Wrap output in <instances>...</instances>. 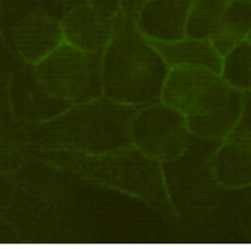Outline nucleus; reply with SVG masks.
<instances>
[{
    "mask_svg": "<svg viewBox=\"0 0 251 249\" xmlns=\"http://www.w3.org/2000/svg\"><path fill=\"white\" fill-rule=\"evenodd\" d=\"M39 80L54 96L72 105L86 103L100 94V77L96 56L63 42L35 65Z\"/></svg>",
    "mask_w": 251,
    "mask_h": 249,
    "instance_id": "1",
    "label": "nucleus"
},
{
    "mask_svg": "<svg viewBox=\"0 0 251 249\" xmlns=\"http://www.w3.org/2000/svg\"><path fill=\"white\" fill-rule=\"evenodd\" d=\"M11 112L16 122L40 124L59 117L72 105L67 100L54 96L39 80L35 65H28L21 58L16 59L9 84Z\"/></svg>",
    "mask_w": 251,
    "mask_h": 249,
    "instance_id": "2",
    "label": "nucleus"
},
{
    "mask_svg": "<svg viewBox=\"0 0 251 249\" xmlns=\"http://www.w3.org/2000/svg\"><path fill=\"white\" fill-rule=\"evenodd\" d=\"M65 42L61 21L46 12H33L16 25L9 47L28 65H37Z\"/></svg>",
    "mask_w": 251,
    "mask_h": 249,
    "instance_id": "3",
    "label": "nucleus"
},
{
    "mask_svg": "<svg viewBox=\"0 0 251 249\" xmlns=\"http://www.w3.org/2000/svg\"><path fill=\"white\" fill-rule=\"evenodd\" d=\"M59 21H61L65 42L77 49L94 52L105 42V25L100 18V12L94 11L91 5H77L75 9L68 11Z\"/></svg>",
    "mask_w": 251,
    "mask_h": 249,
    "instance_id": "4",
    "label": "nucleus"
},
{
    "mask_svg": "<svg viewBox=\"0 0 251 249\" xmlns=\"http://www.w3.org/2000/svg\"><path fill=\"white\" fill-rule=\"evenodd\" d=\"M31 157V145L25 134L23 122L0 124V173L16 174Z\"/></svg>",
    "mask_w": 251,
    "mask_h": 249,
    "instance_id": "5",
    "label": "nucleus"
},
{
    "mask_svg": "<svg viewBox=\"0 0 251 249\" xmlns=\"http://www.w3.org/2000/svg\"><path fill=\"white\" fill-rule=\"evenodd\" d=\"M20 56L16 52L0 56V124L14 121L11 112V96H9V84H11L12 66Z\"/></svg>",
    "mask_w": 251,
    "mask_h": 249,
    "instance_id": "6",
    "label": "nucleus"
},
{
    "mask_svg": "<svg viewBox=\"0 0 251 249\" xmlns=\"http://www.w3.org/2000/svg\"><path fill=\"white\" fill-rule=\"evenodd\" d=\"M18 179L14 174L0 173V214H7L9 207L12 206L16 190H18Z\"/></svg>",
    "mask_w": 251,
    "mask_h": 249,
    "instance_id": "7",
    "label": "nucleus"
},
{
    "mask_svg": "<svg viewBox=\"0 0 251 249\" xmlns=\"http://www.w3.org/2000/svg\"><path fill=\"white\" fill-rule=\"evenodd\" d=\"M21 237L20 228L7 218V214H0V242H18Z\"/></svg>",
    "mask_w": 251,
    "mask_h": 249,
    "instance_id": "8",
    "label": "nucleus"
},
{
    "mask_svg": "<svg viewBox=\"0 0 251 249\" xmlns=\"http://www.w3.org/2000/svg\"><path fill=\"white\" fill-rule=\"evenodd\" d=\"M11 52H14V51H11V47L5 44L4 37H2V33H0V54L4 56V54H11Z\"/></svg>",
    "mask_w": 251,
    "mask_h": 249,
    "instance_id": "9",
    "label": "nucleus"
},
{
    "mask_svg": "<svg viewBox=\"0 0 251 249\" xmlns=\"http://www.w3.org/2000/svg\"><path fill=\"white\" fill-rule=\"evenodd\" d=\"M0 56H2V54H0ZM4 56H5V54H4Z\"/></svg>",
    "mask_w": 251,
    "mask_h": 249,
    "instance_id": "10",
    "label": "nucleus"
}]
</instances>
